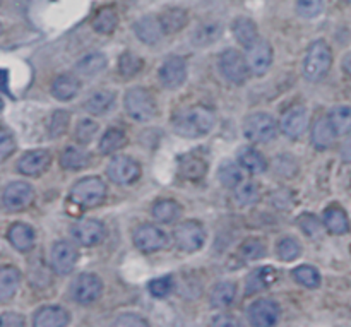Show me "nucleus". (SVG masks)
I'll list each match as a JSON object with an SVG mask.
<instances>
[{
    "label": "nucleus",
    "instance_id": "nucleus-1",
    "mask_svg": "<svg viewBox=\"0 0 351 327\" xmlns=\"http://www.w3.org/2000/svg\"><path fill=\"white\" fill-rule=\"evenodd\" d=\"M216 115L206 106L195 105L178 112L173 119V130L182 137H201L213 130Z\"/></svg>",
    "mask_w": 351,
    "mask_h": 327
},
{
    "label": "nucleus",
    "instance_id": "nucleus-2",
    "mask_svg": "<svg viewBox=\"0 0 351 327\" xmlns=\"http://www.w3.org/2000/svg\"><path fill=\"white\" fill-rule=\"evenodd\" d=\"M332 64V51L324 40H317L307 48L304 58V75L308 81H321Z\"/></svg>",
    "mask_w": 351,
    "mask_h": 327
},
{
    "label": "nucleus",
    "instance_id": "nucleus-3",
    "mask_svg": "<svg viewBox=\"0 0 351 327\" xmlns=\"http://www.w3.org/2000/svg\"><path fill=\"white\" fill-rule=\"evenodd\" d=\"M106 197V185L98 177H86L71 189V201L82 208H96Z\"/></svg>",
    "mask_w": 351,
    "mask_h": 327
},
{
    "label": "nucleus",
    "instance_id": "nucleus-4",
    "mask_svg": "<svg viewBox=\"0 0 351 327\" xmlns=\"http://www.w3.org/2000/svg\"><path fill=\"white\" fill-rule=\"evenodd\" d=\"M278 122L269 113H252L243 122V134L252 143H269L278 136Z\"/></svg>",
    "mask_w": 351,
    "mask_h": 327
},
{
    "label": "nucleus",
    "instance_id": "nucleus-5",
    "mask_svg": "<svg viewBox=\"0 0 351 327\" xmlns=\"http://www.w3.org/2000/svg\"><path fill=\"white\" fill-rule=\"evenodd\" d=\"M123 103H125V110L130 119L137 122H147L156 115V101L153 95L144 88L129 89Z\"/></svg>",
    "mask_w": 351,
    "mask_h": 327
},
{
    "label": "nucleus",
    "instance_id": "nucleus-6",
    "mask_svg": "<svg viewBox=\"0 0 351 327\" xmlns=\"http://www.w3.org/2000/svg\"><path fill=\"white\" fill-rule=\"evenodd\" d=\"M219 71L223 77L232 84H243L249 77L250 69L247 58L239 50L228 48L219 55Z\"/></svg>",
    "mask_w": 351,
    "mask_h": 327
},
{
    "label": "nucleus",
    "instance_id": "nucleus-7",
    "mask_svg": "<svg viewBox=\"0 0 351 327\" xmlns=\"http://www.w3.org/2000/svg\"><path fill=\"white\" fill-rule=\"evenodd\" d=\"M173 239L184 252H197L206 242V230L199 221H184L173 230Z\"/></svg>",
    "mask_w": 351,
    "mask_h": 327
},
{
    "label": "nucleus",
    "instance_id": "nucleus-8",
    "mask_svg": "<svg viewBox=\"0 0 351 327\" xmlns=\"http://www.w3.org/2000/svg\"><path fill=\"white\" fill-rule=\"evenodd\" d=\"M106 175L117 185H132L139 180L141 167L129 156H115L106 167Z\"/></svg>",
    "mask_w": 351,
    "mask_h": 327
},
{
    "label": "nucleus",
    "instance_id": "nucleus-9",
    "mask_svg": "<svg viewBox=\"0 0 351 327\" xmlns=\"http://www.w3.org/2000/svg\"><path fill=\"white\" fill-rule=\"evenodd\" d=\"M34 201V191L26 182H12L5 187L2 194L3 208L9 213L24 211Z\"/></svg>",
    "mask_w": 351,
    "mask_h": 327
},
{
    "label": "nucleus",
    "instance_id": "nucleus-10",
    "mask_svg": "<svg viewBox=\"0 0 351 327\" xmlns=\"http://www.w3.org/2000/svg\"><path fill=\"white\" fill-rule=\"evenodd\" d=\"M71 291L75 302H79L82 305H89L101 297L103 283L96 274L84 273L75 278Z\"/></svg>",
    "mask_w": 351,
    "mask_h": 327
},
{
    "label": "nucleus",
    "instance_id": "nucleus-11",
    "mask_svg": "<svg viewBox=\"0 0 351 327\" xmlns=\"http://www.w3.org/2000/svg\"><path fill=\"white\" fill-rule=\"evenodd\" d=\"M77 249L72 243L60 240V242L53 243L50 250L51 269L57 274H60V276L71 274L74 271L75 264H77Z\"/></svg>",
    "mask_w": 351,
    "mask_h": 327
},
{
    "label": "nucleus",
    "instance_id": "nucleus-12",
    "mask_svg": "<svg viewBox=\"0 0 351 327\" xmlns=\"http://www.w3.org/2000/svg\"><path fill=\"white\" fill-rule=\"evenodd\" d=\"M158 77L163 88L167 89H178L187 79V64L178 55H171L161 64L158 71Z\"/></svg>",
    "mask_w": 351,
    "mask_h": 327
},
{
    "label": "nucleus",
    "instance_id": "nucleus-13",
    "mask_svg": "<svg viewBox=\"0 0 351 327\" xmlns=\"http://www.w3.org/2000/svg\"><path fill=\"white\" fill-rule=\"evenodd\" d=\"M71 235L82 247L98 245L105 239V226L98 219H81L72 225Z\"/></svg>",
    "mask_w": 351,
    "mask_h": 327
},
{
    "label": "nucleus",
    "instance_id": "nucleus-14",
    "mask_svg": "<svg viewBox=\"0 0 351 327\" xmlns=\"http://www.w3.org/2000/svg\"><path fill=\"white\" fill-rule=\"evenodd\" d=\"M168 243L167 233L154 225H141L134 232V245L143 252H156Z\"/></svg>",
    "mask_w": 351,
    "mask_h": 327
},
{
    "label": "nucleus",
    "instance_id": "nucleus-15",
    "mask_svg": "<svg viewBox=\"0 0 351 327\" xmlns=\"http://www.w3.org/2000/svg\"><path fill=\"white\" fill-rule=\"evenodd\" d=\"M245 58L254 75H264L273 64V48L267 41L259 40L247 48Z\"/></svg>",
    "mask_w": 351,
    "mask_h": 327
},
{
    "label": "nucleus",
    "instance_id": "nucleus-16",
    "mask_svg": "<svg viewBox=\"0 0 351 327\" xmlns=\"http://www.w3.org/2000/svg\"><path fill=\"white\" fill-rule=\"evenodd\" d=\"M307 123L308 117L305 106L295 105L283 113L280 122V129L285 136L291 137V139H298V137L305 132V129H307Z\"/></svg>",
    "mask_w": 351,
    "mask_h": 327
},
{
    "label": "nucleus",
    "instance_id": "nucleus-17",
    "mask_svg": "<svg viewBox=\"0 0 351 327\" xmlns=\"http://www.w3.org/2000/svg\"><path fill=\"white\" fill-rule=\"evenodd\" d=\"M280 305L273 300H257L249 307V321L256 327H269L280 321Z\"/></svg>",
    "mask_w": 351,
    "mask_h": 327
},
{
    "label": "nucleus",
    "instance_id": "nucleus-18",
    "mask_svg": "<svg viewBox=\"0 0 351 327\" xmlns=\"http://www.w3.org/2000/svg\"><path fill=\"white\" fill-rule=\"evenodd\" d=\"M50 153L47 149H34L23 154L17 161V170L26 177H38L50 167Z\"/></svg>",
    "mask_w": 351,
    "mask_h": 327
},
{
    "label": "nucleus",
    "instance_id": "nucleus-19",
    "mask_svg": "<svg viewBox=\"0 0 351 327\" xmlns=\"http://www.w3.org/2000/svg\"><path fill=\"white\" fill-rule=\"evenodd\" d=\"M134 33L139 38L143 43L146 45H154L163 38L165 31L163 26L160 23V17L153 16H144L134 24Z\"/></svg>",
    "mask_w": 351,
    "mask_h": 327
},
{
    "label": "nucleus",
    "instance_id": "nucleus-20",
    "mask_svg": "<svg viewBox=\"0 0 351 327\" xmlns=\"http://www.w3.org/2000/svg\"><path fill=\"white\" fill-rule=\"evenodd\" d=\"M71 321V315L65 308L47 305L36 311L33 317V324L36 327H64Z\"/></svg>",
    "mask_w": 351,
    "mask_h": 327
},
{
    "label": "nucleus",
    "instance_id": "nucleus-21",
    "mask_svg": "<svg viewBox=\"0 0 351 327\" xmlns=\"http://www.w3.org/2000/svg\"><path fill=\"white\" fill-rule=\"evenodd\" d=\"M10 245L19 252H29L34 247V230L24 223H14L7 232Z\"/></svg>",
    "mask_w": 351,
    "mask_h": 327
},
{
    "label": "nucleus",
    "instance_id": "nucleus-22",
    "mask_svg": "<svg viewBox=\"0 0 351 327\" xmlns=\"http://www.w3.org/2000/svg\"><path fill=\"white\" fill-rule=\"evenodd\" d=\"M336 136L338 134H336L329 117H321L312 125V144L317 149H328V147H331L335 144Z\"/></svg>",
    "mask_w": 351,
    "mask_h": 327
},
{
    "label": "nucleus",
    "instance_id": "nucleus-23",
    "mask_svg": "<svg viewBox=\"0 0 351 327\" xmlns=\"http://www.w3.org/2000/svg\"><path fill=\"white\" fill-rule=\"evenodd\" d=\"M79 88H81V82L74 74H60L51 82V95L58 101H69L77 95Z\"/></svg>",
    "mask_w": 351,
    "mask_h": 327
},
{
    "label": "nucleus",
    "instance_id": "nucleus-24",
    "mask_svg": "<svg viewBox=\"0 0 351 327\" xmlns=\"http://www.w3.org/2000/svg\"><path fill=\"white\" fill-rule=\"evenodd\" d=\"M160 23L163 26L165 34H175L187 26L189 12L182 7H170L161 12Z\"/></svg>",
    "mask_w": 351,
    "mask_h": 327
},
{
    "label": "nucleus",
    "instance_id": "nucleus-25",
    "mask_svg": "<svg viewBox=\"0 0 351 327\" xmlns=\"http://www.w3.org/2000/svg\"><path fill=\"white\" fill-rule=\"evenodd\" d=\"M322 223L332 235H345V233L350 232L348 215L338 206H331V208L326 209L324 216H322Z\"/></svg>",
    "mask_w": 351,
    "mask_h": 327
},
{
    "label": "nucleus",
    "instance_id": "nucleus-26",
    "mask_svg": "<svg viewBox=\"0 0 351 327\" xmlns=\"http://www.w3.org/2000/svg\"><path fill=\"white\" fill-rule=\"evenodd\" d=\"M178 171L187 180H201L208 173V163L194 154H185L178 160Z\"/></svg>",
    "mask_w": 351,
    "mask_h": 327
},
{
    "label": "nucleus",
    "instance_id": "nucleus-27",
    "mask_svg": "<svg viewBox=\"0 0 351 327\" xmlns=\"http://www.w3.org/2000/svg\"><path fill=\"white\" fill-rule=\"evenodd\" d=\"M276 278H278V271L274 269V267L271 266L259 267V269L254 271V273L249 276V280H247L245 293L252 295V293H257V291L266 290V288H269L271 284L276 281Z\"/></svg>",
    "mask_w": 351,
    "mask_h": 327
},
{
    "label": "nucleus",
    "instance_id": "nucleus-28",
    "mask_svg": "<svg viewBox=\"0 0 351 327\" xmlns=\"http://www.w3.org/2000/svg\"><path fill=\"white\" fill-rule=\"evenodd\" d=\"M232 31L235 34L237 41L245 48L252 47L256 41H259V31H257L256 23L252 19H249V17H239V19H235Z\"/></svg>",
    "mask_w": 351,
    "mask_h": 327
},
{
    "label": "nucleus",
    "instance_id": "nucleus-29",
    "mask_svg": "<svg viewBox=\"0 0 351 327\" xmlns=\"http://www.w3.org/2000/svg\"><path fill=\"white\" fill-rule=\"evenodd\" d=\"M237 160H239L240 167H242L243 170L249 171V173L259 175L267 170L266 158H264L259 151L254 149V147H242V149L239 151Z\"/></svg>",
    "mask_w": 351,
    "mask_h": 327
},
{
    "label": "nucleus",
    "instance_id": "nucleus-30",
    "mask_svg": "<svg viewBox=\"0 0 351 327\" xmlns=\"http://www.w3.org/2000/svg\"><path fill=\"white\" fill-rule=\"evenodd\" d=\"M21 284V273L14 266H3L0 269V300L7 302L16 295Z\"/></svg>",
    "mask_w": 351,
    "mask_h": 327
},
{
    "label": "nucleus",
    "instance_id": "nucleus-31",
    "mask_svg": "<svg viewBox=\"0 0 351 327\" xmlns=\"http://www.w3.org/2000/svg\"><path fill=\"white\" fill-rule=\"evenodd\" d=\"M106 67V57L101 51H91L75 64V72L82 77H93Z\"/></svg>",
    "mask_w": 351,
    "mask_h": 327
},
{
    "label": "nucleus",
    "instance_id": "nucleus-32",
    "mask_svg": "<svg viewBox=\"0 0 351 327\" xmlns=\"http://www.w3.org/2000/svg\"><path fill=\"white\" fill-rule=\"evenodd\" d=\"M113 103H115V93L99 89V91L93 93L89 96L88 101L84 103V108L86 112L93 113V115H103V113H106L112 108Z\"/></svg>",
    "mask_w": 351,
    "mask_h": 327
},
{
    "label": "nucleus",
    "instance_id": "nucleus-33",
    "mask_svg": "<svg viewBox=\"0 0 351 327\" xmlns=\"http://www.w3.org/2000/svg\"><path fill=\"white\" fill-rule=\"evenodd\" d=\"M89 161H91L89 160V154L74 146L65 147L60 154V165L64 170H71V171L82 170V168L89 167Z\"/></svg>",
    "mask_w": 351,
    "mask_h": 327
},
{
    "label": "nucleus",
    "instance_id": "nucleus-34",
    "mask_svg": "<svg viewBox=\"0 0 351 327\" xmlns=\"http://www.w3.org/2000/svg\"><path fill=\"white\" fill-rule=\"evenodd\" d=\"M237 295V287L235 283H230V281H223V283L216 284L211 291V305L215 308H226L233 304Z\"/></svg>",
    "mask_w": 351,
    "mask_h": 327
},
{
    "label": "nucleus",
    "instance_id": "nucleus-35",
    "mask_svg": "<svg viewBox=\"0 0 351 327\" xmlns=\"http://www.w3.org/2000/svg\"><path fill=\"white\" fill-rule=\"evenodd\" d=\"M329 120H331L332 127H335L338 136H346L351 134V106L339 105L329 112Z\"/></svg>",
    "mask_w": 351,
    "mask_h": 327
},
{
    "label": "nucleus",
    "instance_id": "nucleus-36",
    "mask_svg": "<svg viewBox=\"0 0 351 327\" xmlns=\"http://www.w3.org/2000/svg\"><path fill=\"white\" fill-rule=\"evenodd\" d=\"M180 215V206L171 199H161L153 204V216L160 223H173Z\"/></svg>",
    "mask_w": 351,
    "mask_h": 327
},
{
    "label": "nucleus",
    "instance_id": "nucleus-37",
    "mask_svg": "<svg viewBox=\"0 0 351 327\" xmlns=\"http://www.w3.org/2000/svg\"><path fill=\"white\" fill-rule=\"evenodd\" d=\"M223 29L221 24L218 23H204L194 31L192 34V41H194L197 47H206V45H213L219 36H221Z\"/></svg>",
    "mask_w": 351,
    "mask_h": 327
},
{
    "label": "nucleus",
    "instance_id": "nucleus-38",
    "mask_svg": "<svg viewBox=\"0 0 351 327\" xmlns=\"http://www.w3.org/2000/svg\"><path fill=\"white\" fill-rule=\"evenodd\" d=\"M117 24H119V16H117L113 7H103V9H99L95 21H93V27L101 34L113 33Z\"/></svg>",
    "mask_w": 351,
    "mask_h": 327
},
{
    "label": "nucleus",
    "instance_id": "nucleus-39",
    "mask_svg": "<svg viewBox=\"0 0 351 327\" xmlns=\"http://www.w3.org/2000/svg\"><path fill=\"white\" fill-rule=\"evenodd\" d=\"M218 178L223 187L235 189L242 184V171H240V167H237L233 161L226 160L219 165Z\"/></svg>",
    "mask_w": 351,
    "mask_h": 327
},
{
    "label": "nucleus",
    "instance_id": "nucleus-40",
    "mask_svg": "<svg viewBox=\"0 0 351 327\" xmlns=\"http://www.w3.org/2000/svg\"><path fill=\"white\" fill-rule=\"evenodd\" d=\"M144 67V62L139 55L132 53V51H123L119 58V72L122 77L130 79L134 75L139 74Z\"/></svg>",
    "mask_w": 351,
    "mask_h": 327
},
{
    "label": "nucleus",
    "instance_id": "nucleus-41",
    "mask_svg": "<svg viewBox=\"0 0 351 327\" xmlns=\"http://www.w3.org/2000/svg\"><path fill=\"white\" fill-rule=\"evenodd\" d=\"M123 144H125V134L120 129H110L103 134L101 141H99V153H115V151L122 149Z\"/></svg>",
    "mask_w": 351,
    "mask_h": 327
},
{
    "label": "nucleus",
    "instance_id": "nucleus-42",
    "mask_svg": "<svg viewBox=\"0 0 351 327\" xmlns=\"http://www.w3.org/2000/svg\"><path fill=\"white\" fill-rule=\"evenodd\" d=\"M293 278L305 288H317L321 284V274L312 266H298L297 269H293Z\"/></svg>",
    "mask_w": 351,
    "mask_h": 327
},
{
    "label": "nucleus",
    "instance_id": "nucleus-43",
    "mask_svg": "<svg viewBox=\"0 0 351 327\" xmlns=\"http://www.w3.org/2000/svg\"><path fill=\"white\" fill-rule=\"evenodd\" d=\"M235 199L240 206H252L259 201V189L252 182H242L235 187Z\"/></svg>",
    "mask_w": 351,
    "mask_h": 327
},
{
    "label": "nucleus",
    "instance_id": "nucleus-44",
    "mask_svg": "<svg viewBox=\"0 0 351 327\" xmlns=\"http://www.w3.org/2000/svg\"><path fill=\"white\" fill-rule=\"evenodd\" d=\"M240 256L245 261H257L266 256V243L259 239H249L240 245Z\"/></svg>",
    "mask_w": 351,
    "mask_h": 327
},
{
    "label": "nucleus",
    "instance_id": "nucleus-45",
    "mask_svg": "<svg viewBox=\"0 0 351 327\" xmlns=\"http://www.w3.org/2000/svg\"><path fill=\"white\" fill-rule=\"evenodd\" d=\"M99 125L91 119H82L81 122L75 127V139H77L79 144L86 146V144L91 143L95 139V136L98 134Z\"/></svg>",
    "mask_w": 351,
    "mask_h": 327
},
{
    "label": "nucleus",
    "instance_id": "nucleus-46",
    "mask_svg": "<svg viewBox=\"0 0 351 327\" xmlns=\"http://www.w3.org/2000/svg\"><path fill=\"white\" fill-rule=\"evenodd\" d=\"M69 122H71V113L65 112V110H57V112L51 115L50 125H48V134L50 137H60L64 136L65 130H67Z\"/></svg>",
    "mask_w": 351,
    "mask_h": 327
},
{
    "label": "nucleus",
    "instance_id": "nucleus-47",
    "mask_svg": "<svg viewBox=\"0 0 351 327\" xmlns=\"http://www.w3.org/2000/svg\"><path fill=\"white\" fill-rule=\"evenodd\" d=\"M276 250H278V256H280V259H283V261H295V259H298L302 254L300 243H298L295 239H291V237H287V239L281 240V242L278 243Z\"/></svg>",
    "mask_w": 351,
    "mask_h": 327
},
{
    "label": "nucleus",
    "instance_id": "nucleus-48",
    "mask_svg": "<svg viewBox=\"0 0 351 327\" xmlns=\"http://www.w3.org/2000/svg\"><path fill=\"white\" fill-rule=\"evenodd\" d=\"M173 278L171 276H161L156 278L149 283V293L156 298H165L173 291Z\"/></svg>",
    "mask_w": 351,
    "mask_h": 327
},
{
    "label": "nucleus",
    "instance_id": "nucleus-49",
    "mask_svg": "<svg viewBox=\"0 0 351 327\" xmlns=\"http://www.w3.org/2000/svg\"><path fill=\"white\" fill-rule=\"evenodd\" d=\"M322 0H297V12L304 19H314L322 12Z\"/></svg>",
    "mask_w": 351,
    "mask_h": 327
},
{
    "label": "nucleus",
    "instance_id": "nucleus-50",
    "mask_svg": "<svg viewBox=\"0 0 351 327\" xmlns=\"http://www.w3.org/2000/svg\"><path fill=\"white\" fill-rule=\"evenodd\" d=\"M274 170L283 177H293L298 171V163L291 154H281L274 160Z\"/></svg>",
    "mask_w": 351,
    "mask_h": 327
},
{
    "label": "nucleus",
    "instance_id": "nucleus-51",
    "mask_svg": "<svg viewBox=\"0 0 351 327\" xmlns=\"http://www.w3.org/2000/svg\"><path fill=\"white\" fill-rule=\"evenodd\" d=\"M298 226H300V228L304 230L305 235L311 237V239H315V237L321 235L322 225L314 215H302L300 218H298Z\"/></svg>",
    "mask_w": 351,
    "mask_h": 327
},
{
    "label": "nucleus",
    "instance_id": "nucleus-52",
    "mask_svg": "<svg viewBox=\"0 0 351 327\" xmlns=\"http://www.w3.org/2000/svg\"><path fill=\"white\" fill-rule=\"evenodd\" d=\"M16 149V141H14V134L9 129L3 127L0 132V160H7L10 154Z\"/></svg>",
    "mask_w": 351,
    "mask_h": 327
},
{
    "label": "nucleus",
    "instance_id": "nucleus-53",
    "mask_svg": "<svg viewBox=\"0 0 351 327\" xmlns=\"http://www.w3.org/2000/svg\"><path fill=\"white\" fill-rule=\"evenodd\" d=\"M115 326H123V327H137V326H149V322L146 321V319H143L141 315L137 314H122L117 317V321L113 322Z\"/></svg>",
    "mask_w": 351,
    "mask_h": 327
},
{
    "label": "nucleus",
    "instance_id": "nucleus-54",
    "mask_svg": "<svg viewBox=\"0 0 351 327\" xmlns=\"http://www.w3.org/2000/svg\"><path fill=\"white\" fill-rule=\"evenodd\" d=\"M2 326L3 327H23L24 319L21 314H14V312H3L2 314Z\"/></svg>",
    "mask_w": 351,
    "mask_h": 327
},
{
    "label": "nucleus",
    "instance_id": "nucleus-55",
    "mask_svg": "<svg viewBox=\"0 0 351 327\" xmlns=\"http://www.w3.org/2000/svg\"><path fill=\"white\" fill-rule=\"evenodd\" d=\"M213 326H239V322L232 317V315H218L213 321Z\"/></svg>",
    "mask_w": 351,
    "mask_h": 327
},
{
    "label": "nucleus",
    "instance_id": "nucleus-56",
    "mask_svg": "<svg viewBox=\"0 0 351 327\" xmlns=\"http://www.w3.org/2000/svg\"><path fill=\"white\" fill-rule=\"evenodd\" d=\"M341 160L345 161V163H351V137H350V139H346L345 144H343Z\"/></svg>",
    "mask_w": 351,
    "mask_h": 327
},
{
    "label": "nucleus",
    "instance_id": "nucleus-57",
    "mask_svg": "<svg viewBox=\"0 0 351 327\" xmlns=\"http://www.w3.org/2000/svg\"><path fill=\"white\" fill-rule=\"evenodd\" d=\"M343 71L348 75H351V51H348V53L345 55V58H343Z\"/></svg>",
    "mask_w": 351,
    "mask_h": 327
},
{
    "label": "nucleus",
    "instance_id": "nucleus-58",
    "mask_svg": "<svg viewBox=\"0 0 351 327\" xmlns=\"http://www.w3.org/2000/svg\"><path fill=\"white\" fill-rule=\"evenodd\" d=\"M345 2H348V3H351V0H345Z\"/></svg>",
    "mask_w": 351,
    "mask_h": 327
}]
</instances>
